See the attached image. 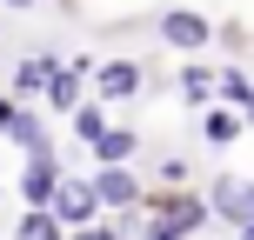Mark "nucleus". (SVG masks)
Returning <instances> with one entry per match:
<instances>
[{"instance_id":"f8f14e48","label":"nucleus","mask_w":254,"mask_h":240,"mask_svg":"<svg viewBox=\"0 0 254 240\" xmlns=\"http://www.w3.org/2000/svg\"><path fill=\"white\" fill-rule=\"evenodd\" d=\"M74 134H80V140H101V134H107L101 107H80V114H74Z\"/></svg>"},{"instance_id":"4468645a","label":"nucleus","mask_w":254,"mask_h":240,"mask_svg":"<svg viewBox=\"0 0 254 240\" xmlns=\"http://www.w3.org/2000/svg\"><path fill=\"white\" fill-rule=\"evenodd\" d=\"M207 87H214V80H207V74H201V67H188V74H181V94H188V100H201V94H207Z\"/></svg>"},{"instance_id":"9d476101","label":"nucleus","mask_w":254,"mask_h":240,"mask_svg":"<svg viewBox=\"0 0 254 240\" xmlns=\"http://www.w3.org/2000/svg\"><path fill=\"white\" fill-rule=\"evenodd\" d=\"M94 153H101V160H127V153H134V134H121V127H107V134L94 140Z\"/></svg>"},{"instance_id":"a211bd4d","label":"nucleus","mask_w":254,"mask_h":240,"mask_svg":"<svg viewBox=\"0 0 254 240\" xmlns=\"http://www.w3.org/2000/svg\"><path fill=\"white\" fill-rule=\"evenodd\" d=\"M241 114H248V120H254V94H248V107H241Z\"/></svg>"},{"instance_id":"6ab92c4d","label":"nucleus","mask_w":254,"mask_h":240,"mask_svg":"<svg viewBox=\"0 0 254 240\" xmlns=\"http://www.w3.org/2000/svg\"><path fill=\"white\" fill-rule=\"evenodd\" d=\"M7 7H34V0H7Z\"/></svg>"},{"instance_id":"9b49d317","label":"nucleus","mask_w":254,"mask_h":240,"mask_svg":"<svg viewBox=\"0 0 254 240\" xmlns=\"http://www.w3.org/2000/svg\"><path fill=\"white\" fill-rule=\"evenodd\" d=\"M13 140H20L27 153H47V134H40V120H27V114H13Z\"/></svg>"},{"instance_id":"dca6fc26","label":"nucleus","mask_w":254,"mask_h":240,"mask_svg":"<svg viewBox=\"0 0 254 240\" xmlns=\"http://www.w3.org/2000/svg\"><path fill=\"white\" fill-rule=\"evenodd\" d=\"M54 220H61V214H27V220H20V234H54Z\"/></svg>"},{"instance_id":"f3484780","label":"nucleus","mask_w":254,"mask_h":240,"mask_svg":"<svg viewBox=\"0 0 254 240\" xmlns=\"http://www.w3.org/2000/svg\"><path fill=\"white\" fill-rule=\"evenodd\" d=\"M0 127H13V107H7V100H0Z\"/></svg>"},{"instance_id":"423d86ee","label":"nucleus","mask_w":254,"mask_h":240,"mask_svg":"<svg viewBox=\"0 0 254 240\" xmlns=\"http://www.w3.org/2000/svg\"><path fill=\"white\" fill-rule=\"evenodd\" d=\"M54 187H61V180H54V160H47V153H34V167H27V180H20V193H27V200H54Z\"/></svg>"},{"instance_id":"f257e3e1","label":"nucleus","mask_w":254,"mask_h":240,"mask_svg":"<svg viewBox=\"0 0 254 240\" xmlns=\"http://www.w3.org/2000/svg\"><path fill=\"white\" fill-rule=\"evenodd\" d=\"M94 207H101V187H87V180H61L54 187V214L74 227V220H94Z\"/></svg>"},{"instance_id":"20e7f679","label":"nucleus","mask_w":254,"mask_h":240,"mask_svg":"<svg viewBox=\"0 0 254 240\" xmlns=\"http://www.w3.org/2000/svg\"><path fill=\"white\" fill-rule=\"evenodd\" d=\"M161 34L174 40V47H207V20H201V13H167Z\"/></svg>"},{"instance_id":"1a4fd4ad","label":"nucleus","mask_w":254,"mask_h":240,"mask_svg":"<svg viewBox=\"0 0 254 240\" xmlns=\"http://www.w3.org/2000/svg\"><path fill=\"white\" fill-rule=\"evenodd\" d=\"M47 80H54V60H20V67H13V87H20V94L47 87Z\"/></svg>"},{"instance_id":"0eeeda50","label":"nucleus","mask_w":254,"mask_h":240,"mask_svg":"<svg viewBox=\"0 0 254 240\" xmlns=\"http://www.w3.org/2000/svg\"><path fill=\"white\" fill-rule=\"evenodd\" d=\"M80 74H87V60H80V67H61V74L47 80V100H54V107H80V100H74V94H80Z\"/></svg>"},{"instance_id":"f03ea898","label":"nucleus","mask_w":254,"mask_h":240,"mask_svg":"<svg viewBox=\"0 0 254 240\" xmlns=\"http://www.w3.org/2000/svg\"><path fill=\"white\" fill-rule=\"evenodd\" d=\"M214 214L234 220V227H248L254 220V180H221L214 187Z\"/></svg>"},{"instance_id":"6e6552de","label":"nucleus","mask_w":254,"mask_h":240,"mask_svg":"<svg viewBox=\"0 0 254 240\" xmlns=\"http://www.w3.org/2000/svg\"><path fill=\"white\" fill-rule=\"evenodd\" d=\"M101 200H114V207L134 200V174H127L121 160H107V174H101Z\"/></svg>"},{"instance_id":"ddd939ff","label":"nucleus","mask_w":254,"mask_h":240,"mask_svg":"<svg viewBox=\"0 0 254 240\" xmlns=\"http://www.w3.org/2000/svg\"><path fill=\"white\" fill-rule=\"evenodd\" d=\"M234 134H241L234 114H207V140H234Z\"/></svg>"},{"instance_id":"2eb2a0df","label":"nucleus","mask_w":254,"mask_h":240,"mask_svg":"<svg viewBox=\"0 0 254 240\" xmlns=\"http://www.w3.org/2000/svg\"><path fill=\"white\" fill-rule=\"evenodd\" d=\"M221 94H228V100H234V107H248V94H254V87H248V80H241V74H228V80H221Z\"/></svg>"},{"instance_id":"39448f33","label":"nucleus","mask_w":254,"mask_h":240,"mask_svg":"<svg viewBox=\"0 0 254 240\" xmlns=\"http://www.w3.org/2000/svg\"><path fill=\"white\" fill-rule=\"evenodd\" d=\"M101 94H107V100H127V94H140V67H134V60L101 67Z\"/></svg>"},{"instance_id":"7ed1b4c3","label":"nucleus","mask_w":254,"mask_h":240,"mask_svg":"<svg viewBox=\"0 0 254 240\" xmlns=\"http://www.w3.org/2000/svg\"><path fill=\"white\" fill-rule=\"evenodd\" d=\"M201 220H207V207H201V200H161V214H154L147 227H154V234H194Z\"/></svg>"}]
</instances>
